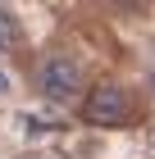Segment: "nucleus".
<instances>
[{
    "instance_id": "f257e3e1",
    "label": "nucleus",
    "mask_w": 155,
    "mask_h": 159,
    "mask_svg": "<svg viewBox=\"0 0 155 159\" xmlns=\"http://www.w3.org/2000/svg\"><path fill=\"white\" fill-rule=\"evenodd\" d=\"M128 91L123 86H114V82H100V86H91L82 96V118L87 123H96V127H114V123H123L128 118Z\"/></svg>"
},
{
    "instance_id": "7ed1b4c3",
    "label": "nucleus",
    "mask_w": 155,
    "mask_h": 159,
    "mask_svg": "<svg viewBox=\"0 0 155 159\" xmlns=\"http://www.w3.org/2000/svg\"><path fill=\"white\" fill-rule=\"evenodd\" d=\"M18 41H23V23H18V14L0 5V46L9 50V46H18Z\"/></svg>"
},
{
    "instance_id": "f03ea898",
    "label": "nucleus",
    "mask_w": 155,
    "mask_h": 159,
    "mask_svg": "<svg viewBox=\"0 0 155 159\" xmlns=\"http://www.w3.org/2000/svg\"><path fill=\"white\" fill-rule=\"evenodd\" d=\"M36 91L46 100H69L82 91V68H78V59H69V55H50L46 64H41V73H36Z\"/></svg>"
}]
</instances>
